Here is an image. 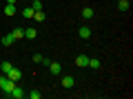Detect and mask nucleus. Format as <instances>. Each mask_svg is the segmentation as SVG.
I'll return each mask as SVG.
<instances>
[{
  "label": "nucleus",
  "instance_id": "obj_19",
  "mask_svg": "<svg viewBox=\"0 0 133 99\" xmlns=\"http://www.w3.org/2000/svg\"><path fill=\"white\" fill-rule=\"evenodd\" d=\"M29 97H31V99H40V90H31Z\"/></svg>",
  "mask_w": 133,
  "mask_h": 99
},
{
  "label": "nucleus",
  "instance_id": "obj_16",
  "mask_svg": "<svg viewBox=\"0 0 133 99\" xmlns=\"http://www.w3.org/2000/svg\"><path fill=\"white\" fill-rule=\"evenodd\" d=\"M29 7H31L33 11H42V2H40V0H33V2H31Z\"/></svg>",
  "mask_w": 133,
  "mask_h": 99
},
{
  "label": "nucleus",
  "instance_id": "obj_9",
  "mask_svg": "<svg viewBox=\"0 0 133 99\" xmlns=\"http://www.w3.org/2000/svg\"><path fill=\"white\" fill-rule=\"evenodd\" d=\"M87 64H89V57H87V55H78V57H76V66H80V68H84Z\"/></svg>",
  "mask_w": 133,
  "mask_h": 99
},
{
  "label": "nucleus",
  "instance_id": "obj_3",
  "mask_svg": "<svg viewBox=\"0 0 133 99\" xmlns=\"http://www.w3.org/2000/svg\"><path fill=\"white\" fill-rule=\"evenodd\" d=\"M73 84H76V77L73 75H64L62 77V88H73Z\"/></svg>",
  "mask_w": 133,
  "mask_h": 99
},
{
  "label": "nucleus",
  "instance_id": "obj_4",
  "mask_svg": "<svg viewBox=\"0 0 133 99\" xmlns=\"http://www.w3.org/2000/svg\"><path fill=\"white\" fill-rule=\"evenodd\" d=\"M7 77H9V79H14V81H18L20 77H22V71H20V68H16V66H14V68H11V71L7 73Z\"/></svg>",
  "mask_w": 133,
  "mask_h": 99
},
{
  "label": "nucleus",
  "instance_id": "obj_1",
  "mask_svg": "<svg viewBox=\"0 0 133 99\" xmlns=\"http://www.w3.org/2000/svg\"><path fill=\"white\" fill-rule=\"evenodd\" d=\"M14 86H16V81L7 77V79H5V84H2V88H0V90H2V93H5V95H9L11 90H14Z\"/></svg>",
  "mask_w": 133,
  "mask_h": 99
},
{
  "label": "nucleus",
  "instance_id": "obj_14",
  "mask_svg": "<svg viewBox=\"0 0 133 99\" xmlns=\"http://www.w3.org/2000/svg\"><path fill=\"white\" fill-rule=\"evenodd\" d=\"M82 18L91 20V18H93V9H91V7H84V9H82Z\"/></svg>",
  "mask_w": 133,
  "mask_h": 99
},
{
  "label": "nucleus",
  "instance_id": "obj_15",
  "mask_svg": "<svg viewBox=\"0 0 133 99\" xmlns=\"http://www.w3.org/2000/svg\"><path fill=\"white\" fill-rule=\"evenodd\" d=\"M5 15H7V18L16 15V5H7V7H5Z\"/></svg>",
  "mask_w": 133,
  "mask_h": 99
},
{
  "label": "nucleus",
  "instance_id": "obj_6",
  "mask_svg": "<svg viewBox=\"0 0 133 99\" xmlns=\"http://www.w3.org/2000/svg\"><path fill=\"white\" fill-rule=\"evenodd\" d=\"M78 35H80V38H84V40H87V38H91V29L87 27V24H82V27L78 29Z\"/></svg>",
  "mask_w": 133,
  "mask_h": 99
},
{
  "label": "nucleus",
  "instance_id": "obj_5",
  "mask_svg": "<svg viewBox=\"0 0 133 99\" xmlns=\"http://www.w3.org/2000/svg\"><path fill=\"white\" fill-rule=\"evenodd\" d=\"M49 71H51L53 75H60V73H62V66H60V62H49Z\"/></svg>",
  "mask_w": 133,
  "mask_h": 99
},
{
  "label": "nucleus",
  "instance_id": "obj_7",
  "mask_svg": "<svg viewBox=\"0 0 133 99\" xmlns=\"http://www.w3.org/2000/svg\"><path fill=\"white\" fill-rule=\"evenodd\" d=\"M87 66H89V68H93V71H98L100 66H102V62H100L98 57H89V64H87Z\"/></svg>",
  "mask_w": 133,
  "mask_h": 99
},
{
  "label": "nucleus",
  "instance_id": "obj_8",
  "mask_svg": "<svg viewBox=\"0 0 133 99\" xmlns=\"http://www.w3.org/2000/svg\"><path fill=\"white\" fill-rule=\"evenodd\" d=\"M11 35H14V40H24V29H22V27L14 29V31H11Z\"/></svg>",
  "mask_w": 133,
  "mask_h": 99
},
{
  "label": "nucleus",
  "instance_id": "obj_2",
  "mask_svg": "<svg viewBox=\"0 0 133 99\" xmlns=\"http://www.w3.org/2000/svg\"><path fill=\"white\" fill-rule=\"evenodd\" d=\"M7 97H11V99H22V97H24V90L20 88V86H14V90H11Z\"/></svg>",
  "mask_w": 133,
  "mask_h": 99
},
{
  "label": "nucleus",
  "instance_id": "obj_13",
  "mask_svg": "<svg viewBox=\"0 0 133 99\" xmlns=\"http://www.w3.org/2000/svg\"><path fill=\"white\" fill-rule=\"evenodd\" d=\"M131 7V0H118V9L120 11H127Z\"/></svg>",
  "mask_w": 133,
  "mask_h": 99
},
{
  "label": "nucleus",
  "instance_id": "obj_10",
  "mask_svg": "<svg viewBox=\"0 0 133 99\" xmlns=\"http://www.w3.org/2000/svg\"><path fill=\"white\" fill-rule=\"evenodd\" d=\"M24 38H27V40H36V38H38V31H36V29H24Z\"/></svg>",
  "mask_w": 133,
  "mask_h": 99
},
{
  "label": "nucleus",
  "instance_id": "obj_20",
  "mask_svg": "<svg viewBox=\"0 0 133 99\" xmlns=\"http://www.w3.org/2000/svg\"><path fill=\"white\" fill-rule=\"evenodd\" d=\"M31 60H33V62H36V64H40V62H42V55H40V53H36V55H33V57H31Z\"/></svg>",
  "mask_w": 133,
  "mask_h": 99
},
{
  "label": "nucleus",
  "instance_id": "obj_17",
  "mask_svg": "<svg viewBox=\"0 0 133 99\" xmlns=\"http://www.w3.org/2000/svg\"><path fill=\"white\" fill-rule=\"evenodd\" d=\"M33 13H36V11H33L31 7H24V9H22V15H24V18H33Z\"/></svg>",
  "mask_w": 133,
  "mask_h": 99
},
{
  "label": "nucleus",
  "instance_id": "obj_21",
  "mask_svg": "<svg viewBox=\"0 0 133 99\" xmlns=\"http://www.w3.org/2000/svg\"><path fill=\"white\" fill-rule=\"evenodd\" d=\"M7 5H16V0H7Z\"/></svg>",
  "mask_w": 133,
  "mask_h": 99
},
{
  "label": "nucleus",
  "instance_id": "obj_12",
  "mask_svg": "<svg viewBox=\"0 0 133 99\" xmlns=\"http://www.w3.org/2000/svg\"><path fill=\"white\" fill-rule=\"evenodd\" d=\"M0 42H2V46H11V44H14L16 40H14V35H11V33H9V35H5V38L0 40Z\"/></svg>",
  "mask_w": 133,
  "mask_h": 99
},
{
  "label": "nucleus",
  "instance_id": "obj_22",
  "mask_svg": "<svg viewBox=\"0 0 133 99\" xmlns=\"http://www.w3.org/2000/svg\"><path fill=\"white\" fill-rule=\"evenodd\" d=\"M115 2H118V0H115Z\"/></svg>",
  "mask_w": 133,
  "mask_h": 99
},
{
  "label": "nucleus",
  "instance_id": "obj_18",
  "mask_svg": "<svg viewBox=\"0 0 133 99\" xmlns=\"http://www.w3.org/2000/svg\"><path fill=\"white\" fill-rule=\"evenodd\" d=\"M33 20H36V22H44V13L42 11H36V13H33Z\"/></svg>",
  "mask_w": 133,
  "mask_h": 99
},
{
  "label": "nucleus",
  "instance_id": "obj_11",
  "mask_svg": "<svg viewBox=\"0 0 133 99\" xmlns=\"http://www.w3.org/2000/svg\"><path fill=\"white\" fill-rule=\"evenodd\" d=\"M11 68H14V64H11V62H2V64H0V71H2V73H5V75H7V73H9L11 71Z\"/></svg>",
  "mask_w": 133,
  "mask_h": 99
}]
</instances>
